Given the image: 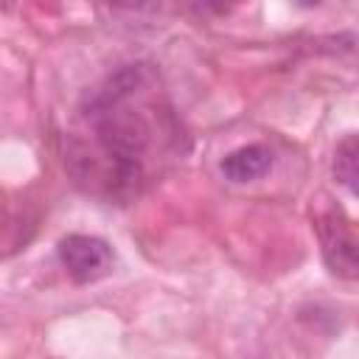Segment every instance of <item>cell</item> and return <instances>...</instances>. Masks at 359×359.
I'll return each instance as SVG.
<instances>
[{"instance_id":"6da1fadb","label":"cell","mask_w":359,"mask_h":359,"mask_svg":"<svg viewBox=\"0 0 359 359\" xmlns=\"http://www.w3.org/2000/svg\"><path fill=\"white\" fill-rule=\"evenodd\" d=\"M90 121L95 129V140L101 151L112 160L115 185L132 191L140 180V157L151 140L149 121L137 112L123 107V101L112 104H87Z\"/></svg>"},{"instance_id":"7a4b0ae2","label":"cell","mask_w":359,"mask_h":359,"mask_svg":"<svg viewBox=\"0 0 359 359\" xmlns=\"http://www.w3.org/2000/svg\"><path fill=\"white\" fill-rule=\"evenodd\" d=\"M56 255L76 283H95L112 269V250L98 236L70 233L59 241Z\"/></svg>"},{"instance_id":"3957f363","label":"cell","mask_w":359,"mask_h":359,"mask_svg":"<svg viewBox=\"0 0 359 359\" xmlns=\"http://www.w3.org/2000/svg\"><path fill=\"white\" fill-rule=\"evenodd\" d=\"M269 168H272V151L261 143L241 146V149L224 154V160L219 163V171L230 182H252V180L264 177Z\"/></svg>"},{"instance_id":"277c9868","label":"cell","mask_w":359,"mask_h":359,"mask_svg":"<svg viewBox=\"0 0 359 359\" xmlns=\"http://www.w3.org/2000/svg\"><path fill=\"white\" fill-rule=\"evenodd\" d=\"M323 261L337 278H359V244L339 227H328L323 233Z\"/></svg>"},{"instance_id":"5b68a950","label":"cell","mask_w":359,"mask_h":359,"mask_svg":"<svg viewBox=\"0 0 359 359\" xmlns=\"http://www.w3.org/2000/svg\"><path fill=\"white\" fill-rule=\"evenodd\" d=\"M331 168H334V180L345 191L359 196V132H351L337 143Z\"/></svg>"},{"instance_id":"8992f818","label":"cell","mask_w":359,"mask_h":359,"mask_svg":"<svg viewBox=\"0 0 359 359\" xmlns=\"http://www.w3.org/2000/svg\"><path fill=\"white\" fill-rule=\"evenodd\" d=\"M202 3H205L210 11L224 14V11H230V8H233V3H236V0H202Z\"/></svg>"},{"instance_id":"52a82bcc","label":"cell","mask_w":359,"mask_h":359,"mask_svg":"<svg viewBox=\"0 0 359 359\" xmlns=\"http://www.w3.org/2000/svg\"><path fill=\"white\" fill-rule=\"evenodd\" d=\"M109 6H118V8H140V6H146L149 0H107Z\"/></svg>"},{"instance_id":"ba28073f","label":"cell","mask_w":359,"mask_h":359,"mask_svg":"<svg viewBox=\"0 0 359 359\" xmlns=\"http://www.w3.org/2000/svg\"><path fill=\"white\" fill-rule=\"evenodd\" d=\"M317 3H323V0H300V6H317Z\"/></svg>"}]
</instances>
